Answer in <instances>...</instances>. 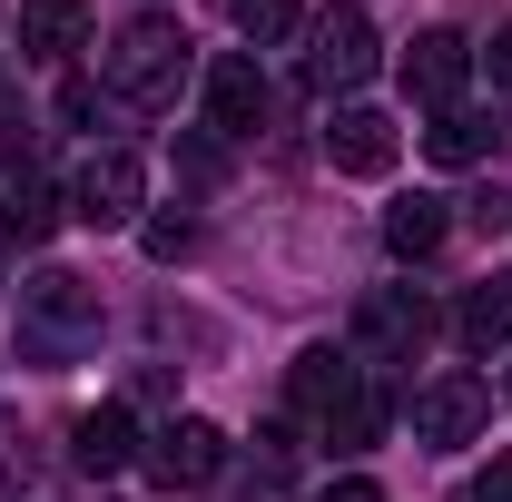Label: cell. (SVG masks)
Masks as SVG:
<instances>
[{"mask_svg": "<svg viewBox=\"0 0 512 502\" xmlns=\"http://www.w3.org/2000/svg\"><path fill=\"white\" fill-rule=\"evenodd\" d=\"M266 109H276V89H266V69H256L247 50H227V60L207 69V119H217V138L266 128Z\"/></svg>", "mask_w": 512, "mask_h": 502, "instance_id": "8", "label": "cell"}, {"mask_svg": "<svg viewBox=\"0 0 512 502\" xmlns=\"http://www.w3.org/2000/svg\"><path fill=\"white\" fill-rule=\"evenodd\" d=\"M493 89H512V20L493 30Z\"/></svg>", "mask_w": 512, "mask_h": 502, "instance_id": "23", "label": "cell"}, {"mask_svg": "<svg viewBox=\"0 0 512 502\" xmlns=\"http://www.w3.org/2000/svg\"><path fill=\"white\" fill-rule=\"evenodd\" d=\"M148 483H168V493H197V483H217L227 473V434L207 424V414H168L158 434H148Z\"/></svg>", "mask_w": 512, "mask_h": 502, "instance_id": "6", "label": "cell"}, {"mask_svg": "<svg viewBox=\"0 0 512 502\" xmlns=\"http://www.w3.org/2000/svg\"><path fill=\"white\" fill-rule=\"evenodd\" d=\"M424 345H434V306L414 286H375L355 306V365H414Z\"/></svg>", "mask_w": 512, "mask_h": 502, "instance_id": "5", "label": "cell"}, {"mask_svg": "<svg viewBox=\"0 0 512 502\" xmlns=\"http://www.w3.org/2000/svg\"><path fill=\"white\" fill-rule=\"evenodd\" d=\"M384 424H394V394H384L375 375H355V384H345V394H335V414H325L316 434L335 443V453H365V443H375Z\"/></svg>", "mask_w": 512, "mask_h": 502, "instance_id": "13", "label": "cell"}, {"mask_svg": "<svg viewBox=\"0 0 512 502\" xmlns=\"http://www.w3.org/2000/svg\"><path fill=\"white\" fill-rule=\"evenodd\" d=\"M493 424V384L483 375H434L414 394V443H473Z\"/></svg>", "mask_w": 512, "mask_h": 502, "instance_id": "7", "label": "cell"}, {"mask_svg": "<svg viewBox=\"0 0 512 502\" xmlns=\"http://www.w3.org/2000/svg\"><path fill=\"white\" fill-rule=\"evenodd\" d=\"M227 20H237V30H247L256 50H276V40H286V30H296V20H306V0H227Z\"/></svg>", "mask_w": 512, "mask_h": 502, "instance_id": "19", "label": "cell"}, {"mask_svg": "<svg viewBox=\"0 0 512 502\" xmlns=\"http://www.w3.org/2000/svg\"><path fill=\"white\" fill-rule=\"evenodd\" d=\"M463 502H512V453H493V463L473 473V493H463Z\"/></svg>", "mask_w": 512, "mask_h": 502, "instance_id": "21", "label": "cell"}, {"mask_svg": "<svg viewBox=\"0 0 512 502\" xmlns=\"http://www.w3.org/2000/svg\"><path fill=\"white\" fill-rule=\"evenodd\" d=\"M89 40V0H20V50L30 60H69Z\"/></svg>", "mask_w": 512, "mask_h": 502, "instance_id": "14", "label": "cell"}, {"mask_svg": "<svg viewBox=\"0 0 512 502\" xmlns=\"http://www.w3.org/2000/svg\"><path fill=\"white\" fill-rule=\"evenodd\" d=\"M394 148H404V138H394L384 109H335V119H325V158H335L345 178H384V168H394Z\"/></svg>", "mask_w": 512, "mask_h": 502, "instance_id": "10", "label": "cell"}, {"mask_svg": "<svg viewBox=\"0 0 512 502\" xmlns=\"http://www.w3.org/2000/svg\"><path fill=\"white\" fill-rule=\"evenodd\" d=\"M188 247H197V217H148V256L158 266H178Z\"/></svg>", "mask_w": 512, "mask_h": 502, "instance_id": "20", "label": "cell"}, {"mask_svg": "<svg viewBox=\"0 0 512 502\" xmlns=\"http://www.w3.org/2000/svg\"><path fill=\"white\" fill-rule=\"evenodd\" d=\"M0 217H10V237H20V247H40V237H50V227H60V217H69V197L50 188V178H20Z\"/></svg>", "mask_w": 512, "mask_h": 502, "instance_id": "18", "label": "cell"}, {"mask_svg": "<svg viewBox=\"0 0 512 502\" xmlns=\"http://www.w3.org/2000/svg\"><path fill=\"white\" fill-rule=\"evenodd\" d=\"M394 69H404V89H414L424 109H463V79H473V50H463L453 30H424V40H414V50H404Z\"/></svg>", "mask_w": 512, "mask_h": 502, "instance_id": "9", "label": "cell"}, {"mask_svg": "<svg viewBox=\"0 0 512 502\" xmlns=\"http://www.w3.org/2000/svg\"><path fill=\"white\" fill-rule=\"evenodd\" d=\"M10 325H20V355H30L40 375H60V365H79V355L99 345V286L69 276V266H40V276L20 286Z\"/></svg>", "mask_w": 512, "mask_h": 502, "instance_id": "1", "label": "cell"}, {"mask_svg": "<svg viewBox=\"0 0 512 502\" xmlns=\"http://www.w3.org/2000/svg\"><path fill=\"white\" fill-rule=\"evenodd\" d=\"M316 502H384V493H375V483H365V473H345V483H325Z\"/></svg>", "mask_w": 512, "mask_h": 502, "instance_id": "22", "label": "cell"}, {"mask_svg": "<svg viewBox=\"0 0 512 502\" xmlns=\"http://www.w3.org/2000/svg\"><path fill=\"white\" fill-rule=\"evenodd\" d=\"M375 60H384V50H375V20H365L355 0L316 10V30H306V79H316L325 99H335V89H365Z\"/></svg>", "mask_w": 512, "mask_h": 502, "instance_id": "4", "label": "cell"}, {"mask_svg": "<svg viewBox=\"0 0 512 502\" xmlns=\"http://www.w3.org/2000/svg\"><path fill=\"white\" fill-rule=\"evenodd\" d=\"M453 345H463V355H503L512 345V276H483V286L453 306Z\"/></svg>", "mask_w": 512, "mask_h": 502, "instance_id": "12", "label": "cell"}, {"mask_svg": "<svg viewBox=\"0 0 512 502\" xmlns=\"http://www.w3.org/2000/svg\"><path fill=\"white\" fill-rule=\"evenodd\" d=\"M69 463H79L89 483L128 473V463H138V424H128V404H99V414H79V424H69Z\"/></svg>", "mask_w": 512, "mask_h": 502, "instance_id": "11", "label": "cell"}, {"mask_svg": "<svg viewBox=\"0 0 512 502\" xmlns=\"http://www.w3.org/2000/svg\"><path fill=\"white\" fill-rule=\"evenodd\" d=\"M453 237V217H444V197H394L384 207V247L404 256V266H424V256Z\"/></svg>", "mask_w": 512, "mask_h": 502, "instance_id": "16", "label": "cell"}, {"mask_svg": "<svg viewBox=\"0 0 512 502\" xmlns=\"http://www.w3.org/2000/svg\"><path fill=\"white\" fill-rule=\"evenodd\" d=\"M178 79H188V30L178 20H128L119 30V50H109V89L119 99H138V109H168L178 99Z\"/></svg>", "mask_w": 512, "mask_h": 502, "instance_id": "2", "label": "cell"}, {"mask_svg": "<svg viewBox=\"0 0 512 502\" xmlns=\"http://www.w3.org/2000/svg\"><path fill=\"white\" fill-rule=\"evenodd\" d=\"M424 158H434V168H473V158H493V119H483V109H444V119L424 128Z\"/></svg>", "mask_w": 512, "mask_h": 502, "instance_id": "17", "label": "cell"}, {"mask_svg": "<svg viewBox=\"0 0 512 502\" xmlns=\"http://www.w3.org/2000/svg\"><path fill=\"white\" fill-rule=\"evenodd\" d=\"M365 375V365H355V355H335V345H306V355H296V375H286V394H296V414H335V394H345V384Z\"/></svg>", "mask_w": 512, "mask_h": 502, "instance_id": "15", "label": "cell"}, {"mask_svg": "<svg viewBox=\"0 0 512 502\" xmlns=\"http://www.w3.org/2000/svg\"><path fill=\"white\" fill-rule=\"evenodd\" d=\"M138 207H148V158L138 148H89L79 178H69V217L109 237V227H138Z\"/></svg>", "mask_w": 512, "mask_h": 502, "instance_id": "3", "label": "cell"}]
</instances>
